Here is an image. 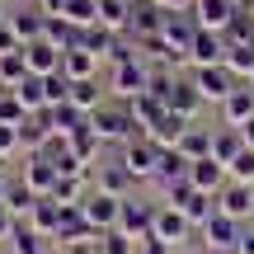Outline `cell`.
<instances>
[{
	"instance_id": "obj_1",
	"label": "cell",
	"mask_w": 254,
	"mask_h": 254,
	"mask_svg": "<svg viewBox=\"0 0 254 254\" xmlns=\"http://www.w3.org/2000/svg\"><path fill=\"white\" fill-rule=\"evenodd\" d=\"M90 132L99 136L104 146H127L132 136H146V127L132 118V109L118 99V104H99V109L90 113Z\"/></svg>"
},
{
	"instance_id": "obj_2",
	"label": "cell",
	"mask_w": 254,
	"mask_h": 254,
	"mask_svg": "<svg viewBox=\"0 0 254 254\" xmlns=\"http://www.w3.org/2000/svg\"><path fill=\"white\" fill-rule=\"evenodd\" d=\"M155 212H160V198H123V212H118V226L113 231H123L127 240H136V245H141L146 236H151L155 231Z\"/></svg>"
},
{
	"instance_id": "obj_3",
	"label": "cell",
	"mask_w": 254,
	"mask_h": 254,
	"mask_svg": "<svg viewBox=\"0 0 254 254\" xmlns=\"http://www.w3.org/2000/svg\"><path fill=\"white\" fill-rule=\"evenodd\" d=\"M123 170L132 174L136 184H155V170H160V141H151V136H132V141L118 151Z\"/></svg>"
},
{
	"instance_id": "obj_4",
	"label": "cell",
	"mask_w": 254,
	"mask_h": 254,
	"mask_svg": "<svg viewBox=\"0 0 254 254\" xmlns=\"http://www.w3.org/2000/svg\"><path fill=\"white\" fill-rule=\"evenodd\" d=\"M109 90L118 94V99H136V94H146L151 90V62L146 57H132V62H118L109 71Z\"/></svg>"
},
{
	"instance_id": "obj_5",
	"label": "cell",
	"mask_w": 254,
	"mask_h": 254,
	"mask_svg": "<svg viewBox=\"0 0 254 254\" xmlns=\"http://www.w3.org/2000/svg\"><path fill=\"white\" fill-rule=\"evenodd\" d=\"M189 80L198 85L202 104H217V109L226 104V94L240 85L236 75H231V66H226V62H217V66H193V75H189Z\"/></svg>"
},
{
	"instance_id": "obj_6",
	"label": "cell",
	"mask_w": 254,
	"mask_h": 254,
	"mask_svg": "<svg viewBox=\"0 0 254 254\" xmlns=\"http://www.w3.org/2000/svg\"><path fill=\"white\" fill-rule=\"evenodd\" d=\"M240 226H245V221H236V217H226V212H217L212 221H202V226H198V240H202V250H207V254H226V250H236Z\"/></svg>"
},
{
	"instance_id": "obj_7",
	"label": "cell",
	"mask_w": 254,
	"mask_h": 254,
	"mask_svg": "<svg viewBox=\"0 0 254 254\" xmlns=\"http://www.w3.org/2000/svg\"><path fill=\"white\" fill-rule=\"evenodd\" d=\"M151 236L170 240V245L179 250V245H189V240H198V226H193V221L184 217L179 207H170V202H160V212H155V231H151Z\"/></svg>"
},
{
	"instance_id": "obj_8",
	"label": "cell",
	"mask_w": 254,
	"mask_h": 254,
	"mask_svg": "<svg viewBox=\"0 0 254 254\" xmlns=\"http://www.w3.org/2000/svg\"><path fill=\"white\" fill-rule=\"evenodd\" d=\"M80 212H85V221H90L94 231H113L118 226V212H123V198H113V193H99V189H90L85 193V202H80Z\"/></svg>"
},
{
	"instance_id": "obj_9",
	"label": "cell",
	"mask_w": 254,
	"mask_h": 254,
	"mask_svg": "<svg viewBox=\"0 0 254 254\" xmlns=\"http://www.w3.org/2000/svg\"><path fill=\"white\" fill-rule=\"evenodd\" d=\"M189 184L202 189V193H221L231 184V174H226V165L217 155H202V160H189Z\"/></svg>"
},
{
	"instance_id": "obj_10",
	"label": "cell",
	"mask_w": 254,
	"mask_h": 254,
	"mask_svg": "<svg viewBox=\"0 0 254 254\" xmlns=\"http://www.w3.org/2000/svg\"><path fill=\"white\" fill-rule=\"evenodd\" d=\"M217 207L226 212V217H236V221H254V184H236L231 179L226 189L217 193Z\"/></svg>"
},
{
	"instance_id": "obj_11",
	"label": "cell",
	"mask_w": 254,
	"mask_h": 254,
	"mask_svg": "<svg viewBox=\"0 0 254 254\" xmlns=\"http://www.w3.org/2000/svg\"><path fill=\"white\" fill-rule=\"evenodd\" d=\"M236 14H240L236 0H198V5H193V19H198V28H212V33H226Z\"/></svg>"
},
{
	"instance_id": "obj_12",
	"label": "cell",
	"mask_w": 254,
	"mask_h": 254,
	"mask_svg": "<svg viewBox=\"0 0 254 254\" xmlns=\"http://www.w3.org/2000/svg\"><path fill=\"white\" fill-rule=\"evenodd\" d=\"M94 189H99V193H113V198H132V193H136V179L123 170V160H104L99 170H94Z\"/></svg>"
},
{
	"instance_id": "obj_13",
	"label": "cell",
	"mask_w": 254,
	"mask_h": 254,
	"mask_svg": "<svg viewBox=\"0 0 254 254\" xmlns=\"http://www.w3.org/2000/svg\"><path fill=\"white\" fill-rule=\"evenodd\" d=\"M250 118H254V85L240 80L236 90L226 94V104H221V123L226 127H245Z\"/></svg>"
},
{
	"instance_id": "obj_14",
	"label": "cell",
	"mask_w": 254,
	"mask_h": 254,
	"mask_svg": "<svg viewBox=\"0 0 254 254\" xmlns=\"http://www.w3.org/2000/svg\"><path fill=\"white\" fill-rule=\"evenodd\" d=\"M19 179L28 184V189L38 193V198H52V189H57V165L47 160V155H28V165H24V174H19Z\"/></svg>"
},
{
	"instance_id": "obj_15",
	"label": "cell",
	"mask_w": 254,
	"mask_h": 254,
	"mask_svg": "<svg viewBox=\"0 0 254 254\" xmlns=\"http://www.w3.org/2000/svg\"><path fill=\"white\" fill-rule=\"evenodd\" d=\"M226 33H212V28H198V38H193V47H189V57H193V66H217V62H226Z\"/></svg>"
},
{
	"instance_id": "obj_16",
	"label": "cell",
	"mask_w": 254,
	"mask_h": 254,
	"mask_svg": "<svg viewBox=\"0 0 254 254\" xmlns=\"http://www.w3.org/2000/svg\"><path fill=\"white\" fill-rule=\"evenodd\" d=\"M165 104H170V113H179V118H193V123H198V113H202V94H198V85L184 80V75L170 85Z\"/></svg>"
},
{
	"instance_id": "obj_17",
	"label": "cell",
	"mask_w": 254,
	"mask_h": 254,
	"mask_svg": "<svg viewBox=\"0 0 254 254\" xmlns=\"http://www.w3.org/2000/svg\"><path fill=\"white\" fill-rule=\"evenodd\" d=\"M24 62H28V75H57V71H62V52H57L47 38L24 43Z\"/></svg>"
},
{
	"instance_id": "obj_18",
	"label": "cell",
	"mask_w": 254,
	"mask_h": 254,
	"mask_svg": "<svg viewBox=\"0 0 254 254\" xmlns=\"http://www.w3.org/2000/svg\"><path fill=\"white\" fill-rule=\"evenodd\" d=\"M62 75L66 80H99V57L90 47H71V52H62Z\"/></svg>"
},
{
	"instance_id": "obj_19",
	"label": "cell",
	"mask_w": 254,
	"mask_h": 254,
	"mask_svg": "<svg viewBox=\"0 0 254 254\" xmlns=\"http://www.w3.org/2000/svg\"><path fill=\"white\" fill-rule=\"evenodd\" d=\"M28 226L43 240H57V226H62V202L57 198H38V207L28 212Z\"/></svg>"
},
{
	"instance_id": "obj_20",
	"label": "cell",
	"mask_w": 254,
	"mask_h": 254,
	"mask_svg": "<svg viewBox=\"0 0 254 254\" xmlns=\"http://www.w3.org/2000/svg\"><path fill=\"white\" fill-rule=\"evenodd\" d=\"M174 146H179L189 160H202V155H212V127H207V123H189Z\"/></svg>"
},
{
	"instance_id": "obj_21",
	"label": "cell",
	"mask_w": 254,
	"mask_h": 254,
	"mask_svg": "<svg viewBox=\"0 0 254 254\" xmlns=\"http://www.w3.org/2000/svg\"><path fill=\"white\" fill-rule=\"evenodd\" d=\"M240 151H245V136H240V127H226V123L212 127V155H217L221 165H231Z\"/></svg>"
},
{
	"instance_id": "obj_22",
	"label": "cell",
	"mask_w": 254,
	"mask_h": 254,
	"mask_svg": "<svg viewBox=\"0 0 254 254\" xmlns=\"http://www.w3.org/2000/svg\"><path fill=\"white\" fill-rule=\"evenodd\" d=\"M43 24H47L43 9H19V14H9V28L19 33V43H38V38H43Z\"/></svg>"
},
{
	"instance_id": "obj_23",
	"label": "cell",
	"mask_w": 254,
	"mask_h": 254,
	"mask_svg": "<svg viewBox=\"0 0 254 254\" xmlns=\"http://www.w3.org/2000/svg\"><path fill=\"white\" fill-rule=\"evenodd\" d=\"M189 174V155L179 146H160V170H155V184H170V179H184Z\"/></svg>"
},
{
	"instance_id": "obj_24",
	"label": "cell",
	"mask_w": 254,
	"mask_h": 254,
	"mask_svg": "<svg viewBox=\"0 0 254 254\" xmlns=\"http://www.w3.org/2000/svg\"><path fill=\"white\" fill-rule=\"evenodd\" d=\"M99 24L113 28V33H127V24H132V0H99Z\"/></svg>"
},
{
	"instance_id": "obj_25",
	"label": "cell",
	"mask_w": 254,
	"mask_h": 254,
	"mask_svg": "<svg viewBox=\"0 0 254 254\" xmlns=\"http://www.w3.org/2000/svg\"><path fill=\"white\" fill-rule=\"evenodd\" d=\"M5 207H9V212H14V217H19V221H28V212H33V207H38V193H33V189H28V184H24V179H14V184H9V193H5Z\"/></svg>"
},
{
	"instance_id": "obj_26",
	"label": "cell",
	"mask_w": 254,
	"mask_h": 254,
	"mask_svg": "<svg viewBox=\"0 0 254 254\" xmlns=\"http://www.w3.org/2000/svg\"><path fill=\"white\" fill-rule=\"evenodd\" d=\"M66 104H75L80 113H94L104 104V90H99V80H71V99Z\"/></svg>"
},
{
	"instance_id": "obj_27",
	"label": "cell",
	"mask_w": 254,
	"mask_h": 254,
	"mask_svg": "<svg viewBox=\"0 0 254 254\" xmlns=\"http://www.w3.org/2000/svg\"><path fill=\"white\" fill-rule=\"evenodd\" d=\"M28 80V62H24V47L9 57H0V90H14V85Z\"/></svg>"
},
{
	"instance_id": "obj_28",
	"label": "cell",
	"mask_w": 254,
	"mask_h": 254,
	"mask_svg": "<svg viewBox=\"0 0 254 254\" xmlns=\"http://www.w3.org/2000/svg\"><path fill=\"white\" fill-rule=\"evenodd\" d=\"M62 19H71L75 28H90V24H99V0H66Z\"/></svg>"
},
{
	"instance_id": "obj_29",
	"label": "cell",
	"mask_w": 254,
	"mask_h": 254,
	"mask_svg": "<svg viewBox=\"0 0 254 254\" xmlns=\"http://www.w3.org/2000/svg\"><path fill=\"white\" fill-rule=\"evenodd\" d=\"M226 66H231L236 80H250V75H254V43H236L226 52Z\"/></svg>"
},
{
	"instance_id": "obj_30",
	"label": "cell",
	"mask_w": 254,
	"mask_h": 254,
	"mask_svg": "<svg viewBox=\"0 0 254 254\" xmlns=\"http://www.w3.org/2000/svg\"><path fill=\"white\" fill-rule=\"evenodd\" d=\"M14 94H19V104H24L28 113H43V109H47V94H43V75H28L24 85H14Z\"/></svg>"
},
{
	"instance_id": "obj_31",
	"label": "cell",
	"mask_w": 254,
	"mask_h": 254,
	"mask_svg": "<svg viewBox=\"0 0 254 254\" xmlns=\"http://www.w3.org/2000/svg\"><path fill=\"white\" fill-rule=\"evenodd\" d=\"M43 94H47V109H57V104L71 99V80H66L62 71H57V75H43Z\"/></svg>"
},
{
	"instance_id": "obj_32",
	"label": "cell",
	"mask_w": 254,
	"mask_h": 254,
	"mask_svg": "<svg viewBox=\"0 0 254 254\" xmlns=\"http://www.w3.org/2000/svg\"><path fill=\"white\" fill-rule=\"evenodd\" d=\"M226 174H231L236 184H254V151H250V146H245V151H240L236 160L226 165Z\"/></svg>"
},
{
	"instance_id": "obj_33",
	"label": "cell",
	"mask_w": 254,
	"mask_h": 254,
	"mask_svg": "<svg viewBox=\"0 0 254 254\" xmlns=\"http://www.w3.org/2000/svg\"><path fill=\"white\" fill-rule=\"evenodd\" d=\"M99 254H136V240H127L123 231H104L99 236Z\"/></svg>"
},
{
	"instance_id": "obj_34",
	"label": "cell",
	"mask_w": 254,
	"mask_h": 254,
	"mask_svg": "<svg viewBox=\"0 0 254 254\" xmlns=\"http://www.w3.org/2000/svg\"><path fill=\"white\" fill-rule=\"evenodd\" d=\"M19 146H24V141H19V127L0 123V160H9V155H14Z\"/></svg>"
},
{
	"instance_id": "obj_35",
	"label": "cell",
	"mask_w": 254,
	"mask_h": 254,
	"mask_svg": "<svg viewBox=\"0 0 254 254\" xmlns=\"http://www.w3.org/2000/svg\"><path fill=\"white\" fill-rule=\"evenodd\" d=\"M19 47H24V43H19V33H14V28H9V19H5V24H0V57L19 52Z\"/></svg>"
},
{
	"instance_id": "obj_36",
	"label": "cell",
	"mask_w": 254,
	"mask_h": 254,
	"mask_svg": "<svg viewBox=\"0 0 254 254\" xmlns=\"http://www.w3.org/2000/svg\"><path fill=\"white\" fill-rule=\"evenodd\" d=\"M136 254H174L170 240H160V236H146L141 245H136Z\"/></svg>"
},
{
	"instance_id": "obj_37",
	"label": "cell",
	"mask_w": 254,
	"mask_h": 254,
	"mask_svg": "<svg viewBox=\"0 0 254 254\" xmlns=\"http://www.w3.org/2000/svg\"><path fill=\"white\" fill-rule=\"evenodd\" d=\"M14 226H19V217L9 207H0V245H9V236H14Z\"/></svg>"
},
{
	"instance_id": "obj_38",
	"label": "cell",
	"mask_w": 254,
	"mask_h": 254,
	"mask_svg": "<svg viewBox=\"0 0 254 254\" xmlns=\"http://www.w3.org/2000/svg\"><path fill=\"white\" fill-rule=\"evenodd\" d=\"M236 254H254V221L240 226V240H236Z\"/></svg>"
},
{
	"instance_id": "obj_39",
	"label": "cell",
	"mask_w": 254,
	"mask_h": 254,
	"mask_svg": "<svg viewBox=\"0 0 254 254\" xmlns=\"http://www.w3.org/2000/svg\"><path fill=\"white\" fill-rule=\"evenodd\" d=\"M160 5H165V9H170V14H189V9H193V5H198V0H160Z\"/></svg>"
},
{
	"instance_id": "obj_40",
	"label": "cell",
	"mask_w": 254,
	"mask_h": 254,
	"mask_svg": "<svg viewBox=\"0 0 254 254\" xmlns=\"http://www.w3.org/2000/svg\"><path fill=\"white\" fill-rule=\"evenodd\" d=\"M66 9V0H43V14H62Z\"/></svg>"
},
{
	"instance_id": "obj_41",
	"label": "cell",
	"mask_w": 254,
	"mask_h": 254,
	"mask_svg": "<svg viewBox=\"0 0 254 254\" xmlns=\"http://www.w3.org/2000/svg\"><path fill=\"white\" fill-rule=\"evenodd\" d=\"M240 136H245V146H250V151H254V118H250L245 127H240Z\"/></svg>"
},
{
	"instance_id": "obj_42",
	"label": "cell",
	"mask_w": 254,
	"mask_h": 254,
	"mask_svg": "<svg viewBox=\"0 0 254 254\" xmlns=\"http://www.w3.org/2000/svg\"><path fill=\"white\" fill-rule=\"evenodd\" d=\"M5 193H9V179L0 174V207H5Z\"/></svg>"
},
{
	"instance_id": "obj_43",
	"label": "cell",
	"mask_w": 254,
	"mask_h": 254,
	"mask_svg": "<svg viewBox=\"0 0 254 254\" xmlns=\"http://www.w3.org/2000/svg\"><path fill=\"white\" fill-rule=\"evenodd\" d=\"M0 24H5V0H0Z\"/></svg>"
},
{
	"instance_id": "obj_44",
	"label": "cell",
	"mask_w": 254,
	"mask_h": 254,
	"mask_svg": "<svg viewBox=\"0 0 254 254\" xmlns=\"http://www.w3.org/2000/svg\"><path fill=\"white\" fill-rule=\"evenodd\" d=\"M0 254H14V250H0Z\"/></svg>"
},
{
	"instance_id": "obj_45",
	"label": "cell",
	"mask_w": 254,
	"mask_h": 254,
	"mask_svg": "<svg viewBox=\"0 0 254 254\" xmlns=\"http://www.w3.org/2000/svg\"><path fill=\"white\" fill-rule=\"evenodd\" d=\"M250 85H254V75H250Z\"/></svg>"
},
{
	"instance_id": "obj_46",
	"label": "cell",
	"mask_w": 254,
	"mask_h": 254,
	"mask_svg": "<svg viewBox=\"0 0 254 254\" xmlns=\"http://www.w3.org/2000/svg\"><path fill=\"white\" fill-rule=\"evenodd\" d=\"M226 254H236V250H226Z\"/></svg>"
},
{
	"instance_id": "obj_47",
	"label": "cell",
	"mask_w": 254,
	"mask_h": 254,
	"mask_svg": "<svg viewBox=\"0 0 254 254\" xmlns=\"http://www.w3.org/2000/svg\"><path fill=\"white\" fill-rule=\"evenodd\" d=\"M155 5H160V0H155Z\"/></svg>"
}]
</instances>
